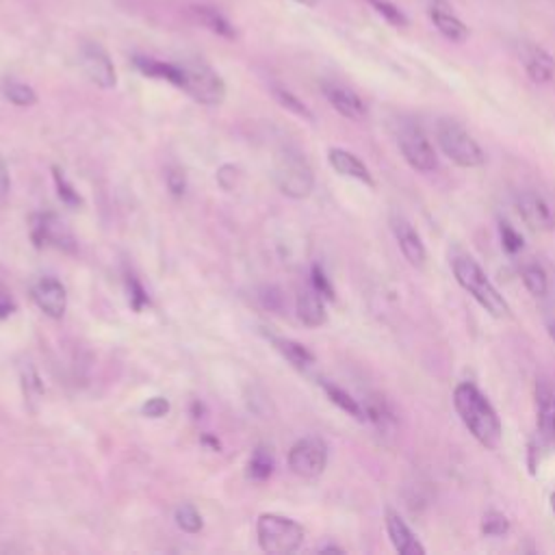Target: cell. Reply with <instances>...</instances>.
Masks as SVG:
<instances>
[{"instance_id": "6", "label": "cell", "mask_w": 555, "mask_h": 555, "mask_svg": "<svg viewBox=\"0 0 555 555\" xmlns=\"http://www.w3.org/2000/svg\"><path fill=\"white\" fill-rule=\"evenodd\" d=\"M395 141L399 152L403 154L405 163L421 173H429L438 167V156L434 145L429 143L427 134L421 130L418 124L410 119H401L395 126Z\"/></svg>"}, {"instance_id": "27", "label": "cell", "mask_w": 555, "mask_h": 555, "mask_svg": "<svg viewBox=\"0 0 555 555\" xmlns=\"http://www.w3.org/2000/svg\"><path fill=\"white\" fill-rule=\"evenodd\" d=\"M369 4L390 24V26H397V28H403L408 26V17L405 13L390 0H369Z\"/></svg>"}, {"instance_id": "22", "label": "cell", "mask_w": 555, "mask_h": 555, "mask_svg": "<svg viewBox=\"0 0 555 555\" xmlns=\"http://www.w3.org/2000/svg\"><path fill=\"white\" fill-rule=\"evenodd\" d=\"M321 386H323L325 395L330 397V401H332L334 405H338L343 412H347L349 416H353V418H358V421H364V418H366L364 408H362L349 392H345L343 388H338V386H334V384H330V382H321Z\"/></svg>"}, {"instance_id": "11", "label": "cell", "mask_w": 555, "mask_h": 555, "mask_svg": "<svg viewBox=\"0 0 555 555\" xmlns=\"http://www.w3.org/2000/svg\"><path fill=\"white\" fill-rule=\"evenodd\" d=\"M30 238L37 247L54 245L59 249H74V238L69 230L65 228L63 221H59L54 215H35L33 217V228H30Z\"/></svg>"}, {"instance_id": "34", "label": "cell", "mask_w": 555, "mask_h": 555, "mask_svg": "<svg viewBox=\"0 0 555 555\" xmlns=\"http://www.w3.org/2000/svg\"><path fill=\"white\" fill-rule=\"evenodd\" d=\"M169 412V401L165 397H152L147 399V403L143 405V414L152 416V418H160Z\"/></svg>"}, {"instance_id": "18", "label": "cell", "mask_w": 555, "mask_h": 555, "mask_svg": "<svg viewBox=\"0 0 555 555\" xmlns=\"http://www.w3.org/2000/svg\"><path fill=\"white\" fill-rule=\"evenodd\" d=\"M386 533L401 555H423L425 546L418 542V538L412 533V529L405 525V520L395 512L386 509Z\"/></svg>"}, {"instance_id": "42", "label": "cell", "mask_w": 555, "mask_h": 555, "mask_svg": "<svg viewBox=\"0 0 555 555\" xmlns=\"http://www.w3.org/2000/svg\"><path fill=\"white\" fill-rule=\"evenodd\" d=\"M551 509H553V514H555V492L551 494Z\"/></svg>"}, {"instance_id": "7", "label": "cell", "mask_w": 555, "mask_h": 555, "mask_svg": "<svg viewBox=\"0 0 555 555\" xmlns=\"http://www.w3.org/2000/svg\"><path fill=\"white\" fill-rule=\"evenodd\" d=\"M182 82L180 89H184L191 98H195L202 104L215 106L221 104L225 98V85L217 72H212L202 61H182Z\"/></svg>"}, {"instance_id": "36", "label": "cell", "mask_w": 555, "mask_h": 555, "mask_svg": "<svg viewBox=\"0 0 555 555\" xmlns=\"http://www.w3.org/2000/svg\"><path fill=\"white\" fill-rule=\"evenodd\" d=\"M128 286H130V306L139 312L143 306H145V301H147V295H145V291H143V286L139 284V280L137 278H128Z\"/></svg>"}, {"instance_id": "4", "label": "cell", "mask_w": 555, "mask_h": 555, "mask_svg": "<svg viewBox=\"0 0 555 555\" xmlns=\"http://www.w3.org/2000/svg\"><path fill=\"white\" fill-rule=\"evenodd\" d=\"M273 180L278 189L293 197L301 199L308 197L314 186V173L306 156L293 147H282L273 163Z\"/></svg>"}, {"instance_id": "2", "label": "cell", "mask_w": 555, "mask_h": 555, "mask_svg": "<svg viewBox=\"0 0 555 555\" xmlns=\"http://www.w3.org/2000/svg\"><path fill=\"white\" fill-rule=\"evenodd\" d=\"M453 275L457 284L494 319H509L512 308L507 299L496 291V286L490 282L486 271L479 267V262L466 254H460L451 260Z\"/></svg>"}, {"instance_id": "8", "label": "cell", "mask_w": 555, "mask_h": 555, "mask_svg": "<svg viewBox=\"0 0 555 555\" xmlns=\"http://www.w3.org/2000/svg\"><path fill=\"white\" fill-rule=\"evenodd\" d=\"M327 464V444L317 436L297 440L288 451V468L306 479L319 477Z\"/></svg>"}, {"instance_id": "16", "label": "cell", "mask_w": 555, "mask_h": 555, "mask_svg": "<svg viewBox=\"0 0 555 555\" xmlns=\"http://www.w3.org/2000/svg\"><path fill=\"white\" fill-rule=\"evenodd\" d=\"M323 93L327 98V102L347 119H353V121H360L364 119L366 115V106L362 102V98L345 87V85H338V82H323Z\"/></svg>"}, {"instance_id": "32", "label": "cell", "mask_w": 555, "mask_h": 555, "mask_svg": "<svg viewBox=\"0 0 555 555\" xmlns=\"http://www.w3.org/2000/svg\"><path fill=\"white\" fill-rule=\"evenodd\" d=\"M52 173H54V182H56V189H59V197L69 204V206H78L80 204V195L74 191V186L65 180L63 171L59 167H52Z\"/></svg>"}, {"instance_id": "21", "label": "cell", "mask_w": 555, "mask_h": 555, "mask_svg": "<svg viewBox=\"0 0 555 555\" xmlns=\"http://www.w3.org/2000/svg\"><path fill=\"white\" fill-rule=\"evenodd\" d=\"M271 340H273L275 349H278L293 366H297V369H308V366L314 364V353H312L308 347H304L301 343L291 340V338H280V336H271Z\"/></svg>"}, {"instance_id": "31", "label": "cell", "mask_w": 555, "mask_h": 555, "mask_svg": "<svg viewBox=\"0 0 555 555\" xmlns=\"http://www.w3.org/2000/svg\"><path fill=\"white\" fill-rule=\"evenodd\" d=\"M273 93H275L278 102H280L282 106H286L288 111H293V113H295V115H299V117L312 119V113L308 111V106H306L304 102H299L293 93H288V91H284V89H280V87H275V89H273Z\"/></svg>"}, {"instance_id": "23", "label": "cell", "mask_w": 555, "mask_h": 555, "mask_svg": "<svg viewBox=\"0 0 555 555\" xmlns=\"http://www.w3.org/2000/svg\"><path fill=\"white\" fill-rule=\"evenodd\" d=\"M193 13H195V17H197L204 26H208L212 33H217V35H221V37H228V39L234 37L232 24H230L217 9H212V7H193Z\"/></svg>"}, {"instance_id": "15", "label": "cell", "mask_w": 555, "mask_h": 555, "mask_svg": "<svg viewBox=\"0 0 555 555\" xmlns=\"http://www.w3.org/2000/svg\"><path fill=\"white\" fill-rule=\"evenodd\" d=\"M33 299L39 306V310L52 319H61L67 306L65 286L56 278H41L33 286Z\"/></svg>"}, {"instance_id": "41", "label": "cell", "mask_w": 555, "mask_h": 555, "mask_svg": "<svg viewBox=\"0 0 555 555\" xmlns=\"http://www.w3.org/2000/svg\"><path fill=\"white\" fill-rule=\"evenodd\" d=\"M321 553H327V551H332V553H343V548L340 546H323V548H319Z\"/></svg>"}, {"instance_id": "37", "label": "cell", "mask_w": 555, "mask_h": 555, "mask_svg": "<svg viewBox=\"0 0 555 555\" xmlns=\"http://www.w3.org/2000/svg\"><path fill=\"white\" fill-rule=\"evenodd\" d=\"M22 379H24V388L35 390L37 395H41V384H39V377H37V373H35L33 366L22 369Z\"/></svg>"}, {"instance_id": "17", "label": "cell", "mask_w": 555, "mask_h": 555, "mask_svg": "<svg viewBox=\"0 0 555 555\" xmlns=\"http://www.w3.org/2000/svg\"><path fill=\"white\" fill-rule=\"evenodd\" d=\"M520 61L527 72V76L535 85H544L553 78L555 74V61L553 56L538 43H522L520 46Z\"/></svg>"}, {"instance_id": "19", "label": "cell", "mask_w": 555, "mask_h": 555, "mask_svg": "<svg viewBox=\"0 0 555 555\" xmlns=\"http://www.w3.org/2000/svg\"><path fill=\"white\" fill-rule=\"evenodd\" d=\"M327 160L332 165V169L340 176H347V178H353V180H360L369 186H373V176L369 171V167L351 152L343 150V147H332L327 152Z\"/></svg>"}, {"instance_id": "30", "label": "cell", "mask_w": 555, "mask_h": 555, "mask_svg": "<svg viewBox=\"0 0 555 555\" xmlns=\"http://www.w3.org/2000/svg\"><path fill=\"white\" fill-rule=\"evenodd\" d=\"M499 236H501V245H503V249H505L507 254H516V251L522 249V236H520V232H518L514 225H509L507 221H501V225H499Z\"/></svg>"}, {"instance_id": "12", "label": "cell", "mask_w": 555, "mask_h": 555, "mask_svg": "<svg viewBox=\"0 0 555 555\" xmlns=\"http://www.w3.org/2000/svg\"><path fill=\"white\" fill-rule=\"evenodd\" d=\"M390 225H392V234L397 238V245H399L403 258L412 267L423 269L425 260H427V249H425V243H423L421 234L416 232V228L403 215H395Z\"/></svg>"}, {"instance_id": "33", "label": "cell", "mask_w": 555, "mask_h": 555, "mask_svg": "<svg viewBox=\"0 0 555 555\" xmlns=\"http://www.w3.org/2000/svg\"><path fill=\"white\" fill-rule=\"evenodd\" d=\"M310 278H312V288L317 293H321L325 299H334V286H332V282L327 280V275L323 273V269L319 264L312 267Z\"/></svg>"}, {"instance_id": "39", "label": "cell", "mask_w": 555, "mask_h": 555, "mask_svg": "<svg viewBox=\"0 0 555 555\" xmlns=\"http://www.w3.org/2000/svg\"><path fill=\"white\" fill-rule=\"evenodd\" d=\"M7 191H9V171L4 160L0 158V199L7 195Z\"/></svg>"}, {"instance_id": "14", "label": "cell", "mask_w": 555, "mask_h": 555, "mask_svg": "<svg viewBox=\"0 0 555 555\" xmlns=\"http://www.w3.org/2000/svg\"><path fill=\"white\" fill-rule=\"evenodd\" d=\"M535 416L540 436L555 444V386L548 379L535 382Z\"/></svg>"}, {"instance_id": "1", "label": "cell", "mask_w": 555, "mask_h": 555, "mask_svg": "<svg viewBox=\"0 0 555 555\" xmlns=\"http://www.w3.org/2000/svg\"><path fill=\"white\" fill-rule=\"evenodd\" d=\"M453 408L464 423V427L473 434V438L486 447L496 449L503 436L501 418L486 395L470 382H462L453 390Z\"/></svg>"}, {"instance_id": "5", "label": "cell", "mask_w": 555, "mask_h": 555, "mask_svg": "<svg viewBox=\"0 0 555 555\" xmlns=\"http://www.w3.org/2000/svg\"><path fill=\"white\" fill-rule=\"evenodd\" d=\"M258 544L264 553L288 555L295 553L304 542V527L280 514H262L256 522Z\"/></svg>"}, {"instance_id": "10", "label": "cell", "mask_w": 555, "mask_h": 555, "mask_svg": "<svg viewBox=\"0 0 555 555\" xmlns=\"http://www.w3.org/2000/svg\"><path fill=\"white\" fill-rule=\"evenodd\" d=\"M80 65H82V72L87 74V78L91 82H95L98 87H102V89L115 87V67L102 46L85 43L80 48Z\"/></svg>"}, {"instance_id": "13", "label": "cell", "mask_w": 555, "mask_h": 555, "mask_svg": "<svg viewBox=\"0 0 555 555\" xmlns=\"http://www.w3.org/2000/svg\"><path fill=\"white\" fill-rule=\"evenodd\" d=\"M427 13H429L431 24L444 39H449L453 43H464L468 39L466 24L451 11V7L444 0H429Z\"/></svg>"}, {"instance_id": "20", "label": "cell", "mask_w": 555, "mask_h": 555, "mask_svg": "<svg viewBox=\"0 0 555 555\" xmlns=\"http://www.w3.org/2000/svg\"><path fill=\"white\" fill-rule=\"evenodd\" d=\"M297 317L304 325L308 327H319L325 323V306H323V295L317 293L314 288L301 291L297 295Z\"/></svg>"}, {"instance_id": "3", "label": "cell", "mask_w": 555, "mask_h": 555, "mask_svg": "<svg viewBox=\"0 0 555 555\" xmlns=\"http://www.w3.org/2000/svg\"><path fill=\"white\" fill-rule=\"evenodd\" d=\"M436 141H438L442 154L457 167L473 169V167H481L486 163V154H483L481 145L455 119H449V117L438 119Z\"/></svg>"}, {"instance_id": "40", "label": "cell", "mask_w": 555, "mask_h": 555, "mask_svg": "<svg viewBox=\"0 0 555 555\" xmlns=\"http://www.w3.org/2000/svg\"><path fill=\"white\" fill-rule=\"evenodd\" d=\"M202 442H206V444H210V447H212V449H215V451H217V449H219V440H215V438H210V436H204V438H202Z\"/></svg>"}, {"instance_id": "26", "label": "cell", "mask_w": 555, "mask_h": 555, "mask_svg": "<svg viewBox=\"0 0 555 555\" xmlns=\"http://www.w3.org/2000/svg\"><path fill=\"white\" fill-rule=\"evenodd\" d=\"M2 91H4V95H7L13 104H17V106H30V104H35V102H37L35 91H33L28 85L17 82V80H9V82H4Z\"/></svg>"}, {"instance_id": "29", "label": "cell", "mask_w": 555, "mask_h": 555, "mask_svg": "<svg viewBox=\"0 0 555 555\" xmlns=\"http://www.w3.org/2000/svg\"><path fill=\"white\" fill-rule=\"evenodd\" d=\"M176 522H178L180 529H184V531H189V533H195V531L202 529V516H199L197 509H195L193 505H189V503H184V505H180V507L176 509Z\"/></svg>"}, {"instance_id": "43", "label": "cell", "mask_w": 555, "mask_h": 555, "mask_svg": "<svg viewBox=\"0 0 555 555\" xmlns=\"http://www.w3.org/2000/svg\"><path fill=\"white\" fill-rule=\"evenodd\" d=\"M297 2H301V4H314L317 0H297Z\"/></svg>"}, {"instance_id": "28", "label": "cell", "mask_w": 555, "mask_h": 555, "mask_svg": "<svg viewBox=\"0 0 555 555\" xmlns=\"http://www.w3.org/2000/svg\"><path fill=\"white\" fill-rule=\"evenodd\" d=\"M509 531V520L501 512H486L481 518V533L490 538H501Z\"/></svg>"}, {"instance_id": "25", "label": "cell", "mask_w": 555, "mask_h": 555, "mask_svg": "<svg viewBox=\"0 0 555 555\" xmlns=\"http://www.w3.org/2000/svg\"><path fill=\"white\" fill-rule=\"evenodd\" d=\"M273 473V457L264 447H258L249 460V477L251 479H267Z\"/></svg>"}, {"instance_id": "35", "label": "cell", "mask_w": 555, "mask_h": 555, "mask_svg": "<svg viewBox=\"0 0 555 555\" xmlns=\"http://www.w3.org/2000/svg\"><path fill=\"white\" fill-rule=\"evenodd\" d=\"M167 186L173 195H182L184 189H186V178H184V171L178 169V167H171L167 171Z\"/></svg>"}, {"instance_id": "9", "label": "cell", "mask_w": 555, "mask_h": 555, "mask_svg": "<svg viewBox=\"0 0 555 555\" xmlns=\"http://www.w3.org/2000/svg\"><path fill=\"white\" fill-rule=\"evenodd\" d=\"M518 217L525 221L529 230L548 232L555 228V210L551 204L535 191H522L514 199Z\"/></svg>"}, {"instance_id": "24", "label": "cell", "mask_w": 555, "mask_h": 555, "mask_svg": "<svg viewBox=\"0 0 555 555\" xmlns=\"http://www.w3.org/2000/svg\"><path fill=\"white\" fill-rule=\"evenodd\" d=\"M520 278L525 288L533 295V297H544L548 293V278L544 273V269L535 262H529L520 269Z\"/></svg>"}, {"instance_id": "38", "label": "cell", "mask_w": 555, "mask_h": 555, "mask_svg": "<svg viewBox=\"0 0 555 555\" xmlns=\"http://www.w3.org/2000/svg\"><path fill=\"white\" fill-rule=\"evenodd\" d=\"M13 310H15V301L7 293H0V319L13 314Z\"/></svg>"}]
</instances>
